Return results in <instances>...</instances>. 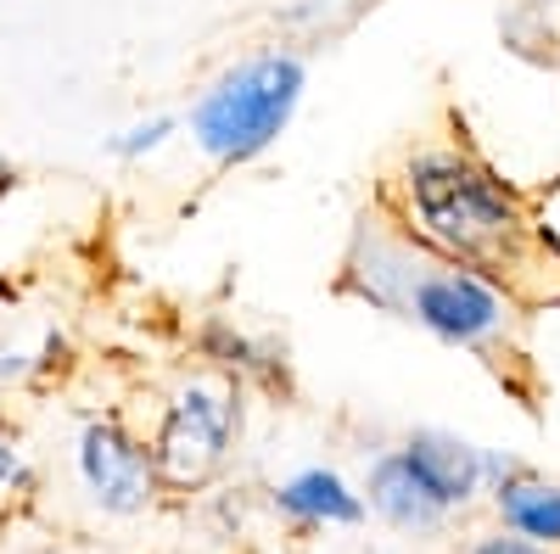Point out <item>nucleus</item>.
Instances as JSON below:
<instances>
[{
    "instance_id": "0eeeda50",
    "label": "nucleus",
    "mask_w": 560,
    "mask_h": 554,
    "mask_svg": "<svg viewBox=\"0 0 560 554\" xmlns=\"http://www.w3.org/2000/svg\"><path fill=\"white\" fill-rule=\"evenodd\" d=\"M404 453L415 459V471L432 482V493L448 504V510H465L471 498L488 493V448L465 443V437H454V432H438V426L409 432Z\"/></svg>"
},
{
    "instance_id": "20e7f679",
    "label": "nucleus",
    "mask_w": 560,
    "mask_h": 554,
    "mask_svg": "<svg viewBox=\"0 0 560 554\" xmlns=\"http://www.w3.org/2000/svg\"><path fill=\"white\" fill-rule=\"evenodd\" d=\"M242 426V403L219 381H185L158 426V476L168 487H202L230 453V437Z\"/></svg>"
},
{
    "instance_id": "ddd939ff",
    "label": "nucleus",
    "mask_w": 560,
    "mask_h": 554,
    "mask_svg": "<svg viewBox=\"0 0 560 554\" xmlns=\"http://www.w3.org/2000/svg\"><path fill=\"white\" fill-rule=\"evenodd\" d=\"M28 471H23V453H18V443L0 432V487H18Z\"/></svg>"
},
{
    "instance_id": "7ed1b4c3",
    "label": "nucleus",
    "mask_w": 560,
    "mask_h": 554,
    "mask_svg": "<svg viewBox=\"0 0 560 554\" xmlns=\"http://www.w3.org/2000/svg\"><path fill=\"white\" fill-rule=\"evenodd\" d=\"M308 90V62L298 51H253L230 62L185 113L191 146L213 168H247L258 163L280 134L292 129Z\"/></svg>"
},
{
    "instance_id": "39448f33",
    "label": "nucleus",
    "mask_w": 560,
    "mask_h": 554,
    "mask_svg": "<svg viewBox=\"0 0 560 554\" xmlns=\"http://www.w3.org/2000/svg\"><path fill=\"white\" fill-rule=\"evenodd\" d=\"M79 482L90 487V498L102 504L107 516H140L158 493V453L140 443L135 432H124L118 421L96 414L79 432Z\"/></svg>"
},
{
    "instance_id": "1a4fd4ad",
    "label": "nucleus",
    "mask_w": 560,
    "mask_h": 554,
    "mask_svg": "<svg viewBox=\"0 0 560 554\" xmlns=\"http://www.w3.org/2000/svg\"><path fill=\"white\" fill-rule=\"evenodd\" d=\"M488 498H493L504 532H516L527 543H544V549H560V482L522 465V471H510Z\"/></svg>"
},
{
    "instance_id": "9b49d317",
    "label": "nucleus",
    "mask_w": 560,
    "mask_h": 554,
    "mask_svg": "<svg viewBox=\"0 0 560 554\" xmlns=\"http://www.w3.org/2000/svg\"><path fill=\"white\" fill-rule=\"evenodd\" d=\"M179 134V118H140V123H129V129H118L113 141H107V152L113 157H124V163H140V157H152V152H163L168 141Z\"/></svg>"
},
{
    "instance_id": "9d476101",
    "label": "nucleus",
    "mask_w": 560,
    "mask_h": 554,
    "mask_svg": "<svg viewBox=\"0 0 560 554\" xmlns=\"http://www.w3.org/2000/svg\"><path fill=\"white\" fill-rule=\"evenodd\" d=\"M197 347H202L219 369H230V376H253V381H275V376H280V353L264 347V342H253V337L236 331V326H224V319H208L202 337H197Z\"/></svg>"
},
{
    "instance_id": "f03ea898",
    "label": "nucleus",
    "mask_w": 560,
    "mask_h": 554,
    "mask_svg": "<svg viewBox=\"0 0 560 554\" xmlns=\"http://www.w3.org/2000/svg\"><path fill=\"white\" fill-rule=\"evenodd\" d=\"M382 202L420 241H432L438 252L471 263V269H488L504 286L522 292V274L538 258L533 219L522 197L471 152H459V146L409 152Z\"/></svg>"
},
{
    "instance_id": "423d86ee",
    "label": "nucleus",
    "mask_w": 560,
    "mask_h": 554,
    "mask_svg": "<svg viewBox=\"0 0 560 554\" xmlns=\"http://www.w3.org/2000/svg\"><path fill=\"white\" fill-rule=\"evenodd\" d=\"M364 504L376 510L387 527H398V532H438L454 510L432 493V482L415 471V459L404 453V448H387L376 465H370V476H364Z\"/></svg>"
},
{
    "instance_id": "2eb2a0df",
    "label": "nucleus",
    "mask_w": 560,
    "mask_h": 554,
    "mask_svg": "<svg viewBox=\"0 0 560 554\" xmlns=\"http://www.w3.org/2000/svg\"><path fill=\"white\" fill-rule=\"evenodd\" d=\"M549 7H560V0H527V12H549Z\"/></svg>"
},
{
    "instance_id": "4468645a",
    "label": "nucleus",
    "mask_w": 560,
    "mask_h": 554,
    "mask_svg": "<svg viewBox=\"0 0 560 554\" xmlns=\"http://www.w3.org/2000/svg\"><path fill=\"white\" fill-rule=\"evenodd\" d=\"M7 191H12V168H7V163H0V197H7Z\"/></svg>"
},
{
    "instance_id": "f8f14e48",
    "label": "nucleus",
    "mask_w": 560,
    "mask_h": 554,
    "mask_svg": "<svg viewBox=\"0 0 560 554\" xmlns=\"http://www.w3.org/2000/svg\"><path fill=\"white\" fill-rule=\"evenodd\" d=\"M465 554H555V549L527 543V538H516V532H488V538H477Z\"/></svg>"
},
{
    "instance_id": "6e6552de",
    "label": "nucleus",
    "mask_w": 560,
    "mask_h": 554,
    "mask_svg": "<svg viewBox=\"0 0 560 554\" xmlns=\"http://www.w3.org/2000/svg\"><path fill=\"white\" fill-rule=\"evenodd\" d=\"M275 510L287 521H298V527H359L370 516V504L348 476L325 471V465H308V471H298V476H287L275 487Z\"/></svg>"
},
{
    "instance_id": "f257e3e1",
    "label": "nucleus",
    "mask_w": 560,
    "mask_h": 554,
    "mask_svg": "<svg viewBox=\"0 0 560 554\" xmlns=\"http://www.w3.org/2000/svg\"><path fill=\"white\" fill-rule=\"evenodd\" d=\"M337 292L427 331L443 347L477 353V358H499L522 331L516 286L438 252L432 241H420L387 202L359 213L348 252H342Z\"/></svg>"
}]
</instances>
